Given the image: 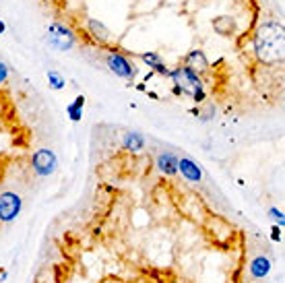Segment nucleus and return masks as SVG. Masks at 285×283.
<instances>
[{"mask_svg": "<svg viewBox=\"0 0 285 283\" xmlns=\"http://www.w3.org/2000/svg\"><path fill=\"white\" fill-rule=\"evenodd\" d=\"M108 68H110L114 74H118L120 79H126V81L135 79V74H137L135 64H133L126 56H122V54H118V52H112V54L108 56Z\"/></svg>", "mask_w": 285, "mask_h": 283, "instance_id": "obj_4", "label": "nucleus"}, {"mask_svg": "<svg viewBox=\"0 0 285 283\" xmlns=\"http://www.w3.org/2000/svg\"><path fill=\"white\" fill-rule=\"evenodd\" d=\"M56 166H58V161H56L54 151H50V149L35 151V155H33V170H35V174L50 176V174H54Z\"/></svg>", "mask_w": 285, "mask_h": 283, "instance_id": "obj_5", "label": "nucleus"}, {"mask_svg": "<svg viewBox=\"0 0 285 283\" xmlns=\"http://www.w3.org/2000/svg\"><path fill=\"white\" fill-rule=\"evenodd\" d=\"M48 44L52 48L60 50V52H66V50H70L74 46V35H72V31L66 25L52 23L48 27Z\"/></svg>", "mask_w": 285, "mask_h": 283, "instance_id": "obj_3", "label": "nucleus"}, {"mask_svg": "<svg viewBox=\"0 0 285 283\" xmlns=\"http://www.w3.org/2000/svg\"><path fill=\"white\" fill-rule=\"evenodd\" d=\"M186 66H188L190 70H194L196 74H200V72L209 70V60H207V56L202 54L200 50H192V52L186 56Z\"/></svg>", "mask_w": 285, "mask_h": 283, "instance_id": "obj_8", "label": "nucleus"}, {"mask_svg": "<svg viewBox=\"0 0 285 283\" xmlns=\"http://www.w3.org/2000/svg\"><path fill=\"white\" fill-rule=\"evenodd\" d=\"M141 58L145 60V64H147V66H151V68H153V70H157L159 74H170V70L166 68L164 60H161V56H159L157 52H145Z\"/></svg>", "mask_w": 285, "mask_h": 283, "instance_id": "obj_11", "label": "nucleus"}, {"mask_svg": "<svg viewBox=\"0 0 285 283\" xmlns=\"http://www.w3.org/2000/svg\"><path fill=\"white\" fill-rule=\"evenodd\" d=\"M250 271H252L254 277H265V275L271 271V263H269V259H267V256H258V259H254L252 265H250Z\"/></svg>", "mask_w": 285, "mask_h": 283, "instance_id": "obj_13", "label": "nucleus"}, {"mask_svg": "<svg viewBox=\"0 0 285 283\" xmlns=\"http://www.w3.org/2000/svg\"><path fill=\"white\" fill-rule=\"evenodd\" d=\"M254 50L263 62L273 64L283 60V25L281 23L261 25L254 37Z\"/></svg>", "mask_w": 285, "mask_h": 283, "instance_id": "obj_1", "label": "nucleus"}, {"mask_svg": "<svg viewBox=\"0 0 285 283\" xmlns=\"http://www.w3.org/2000/svg\"><path fill=\"white\" fill-rule=\"evenodd\" d=\"M48 83H50L52 89L60 91V89H64L66 81H64V76H62L60 72H56V70H48Z\"/></svg>", "mask_w": 285, "mask_h": 283, "instance_id": "obj_15", "label": "nucleus"}, {"mask_svg": "<svg viewBox=\"0 0 285 283\" xmlns=\"http://www.w3.org/2000/svg\"><path fill=\"white\" fill-rule=\"evenodd\" d=\"M7 31V25H5V21H0V33H5Z\"/></svg>", "mask_w": 285, "mask_h": 283, "instance_id": "obj_18", "label": "nucleus"}, {"mask_svg": "<svg viewBox=\"0 0 285 283\" xmlns=\"http://www.w3.org/2000/svg\"><path fill=\"white\" fill-rule=\"evenodd\" d=\"M143 137L139 135V133H128L126 135V139H124V147L126 149H131V151H139V149H143Z\"/></svg>", "mask_w": 285, "mask_h": 283, "instance_id": "obj_14", "label": "nucleus"}, {"mask_svg": "<svg viewBox=\"0 0 285 283\" xmlns=\"http://www.w3.org/2000/svg\"><path fill=\"white\" fill-rule=\"evenodd\" d=\"M21 211V196L17 192L0 194V221H13Z\"/></svg>", "mask_w": 285, "mask_h": 283, "instance_id": "obj_6", "label": "nucleus"}, {"mask_svg": "<svg viewBox=\"0 0 285 283\" xmlns=\"http://www.w3.org/2000/svg\"><path fill=\"white\" fill-rule=\"evenodd\" d=\"M170 76H172L174 85H176V93H186L194 101L205 99V85H202L200 74H196L188 66H178L176 70L170 72Z\"/></svg>", "mask_w": 285, "mask_h": 283, "instance_id": "obj_2", "label": "nucleus"}, {"mask_svg": "<svg viewBox=\"0 0 285 283\" xmlns=\"http://www.w3.org/2000/svg\"><path fill=\"white\" fill-rule=\"evenodd\" d=\"M89 33L97 39L99 44H108V42H112V33H110L99 21H95V19H89Z\"/></svg>", "mask_w": 285, "mask_h": 283, "instance_id": "obj_10", "label": "nucleus"}, {"mask_svg": "<svg viewBox=\"0 0 285 283\" xmlns=\"http://www.w3.org/2000/svg\"><path fill=\"white\" fill-rule=\"evenodd\" d=\"M271 215H273L275 219H279V223L283 225V213H281V211H277V209H271Z\"/></svg>", "mask_w": 285, "mask_h": 283, "instance_id": "obj_17", "label": "nucleus"}, {"mask_svg": "<svg viewBox=\"0 0 285 283\" xmlns=\"http://www.w3.org/2000/svg\"><path fill=\"white\" fill-rule=\"evenodd\" d=\"M7 79H9V66L3 60H0V85H3Z\"/></svg>", "mask_w": 285, "mask_h": 283, "instance_id": "obj_16", "label": "nucleus"}, {"mask_svg": "<svg viewBox=\"0 0 285 283\" xmlns=\"http://www.w3.org/2000/svg\"><path fill=\"white\" fill-rule=\"evenodd\" d=\"M157 168L161 174H168V176H174L178 172V159L170 153H164L157 157Z\"/></svg>", "mask_w": 285, "mask_h": 283, "instance_id": "obj_9", "label": "nucleus"}, {"mask_svg": "<svg viewBox=\"0 0 285 283\" xmlns=\"http://www.w3.org/2000/svg\"><path fill=\"white\" fill-rule=\"evenodd\" d=\"M83 104H85V97H83V95H79L72 104L66 106V112H68V116H70L72 122H79L81 116H83Z\"/></svg>", "mask_w": 285, "mask_h": 283, "instance_id": "obj_12", "label": "nucleus"}, {"mask_svg": "<svg viewBox=\"0 0 285 283\" xmlns=\"http://www.w3.org/2000/svg\"><path fill=\"white\" fill-rule=\"evenodd\" d=\"M178 170H180V172L184 174V178H186V180H190V182H200V178H202L200 168L194 164L192 159H188V157L178 159Z\"/></svg>", "mask_w": 285, "mask_h": 283, "instance_id": "obj_7", "label": "nucleus"}]
</instances>
